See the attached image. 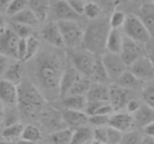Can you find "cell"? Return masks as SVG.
Returning <instances> with one entry per match:
<instances>
[{
	"mask_svg": "<svg viewBox=\"0 0 154 144\" xmlns=\"http://www.w3.org/2000/svg\"><path fill=\"white\" fill-rule=\"evenodd\" d=\"M109 120H110V116H101V115L89 116V123L91 125H93L94 128L101 127V126H107V125H109Z\"/></svg>",
	"mask_w": 154,
	"mask_h": 144,
	"instance_id": "cell-42",
	"label": "cell"
},
{
	"mask_svg": "<svg viewBox=\"0 0 154 144\" xmlns=\"http://www.w3.org/2000/svg\"><path fill=\"white\" fill-rule=\"evenodd\" d=\"M18 110L28 118H38L45 105V96L29 81H22L17 85Z\"/></svg>",
	"mask_w": 154,
	"mask_h": 144,
	"instance_id": "cell-1",
	"label": "cell"
},
{
	"mask_svg": "<svg viewBox=\"0 0 154 144\" xmlns=\"http://www.w3.org/2000/svg\"><path fill=\"white\" fill-rule=\"evenodd\" d=\"M12 1H13V0H0V8L7 10L8 7H9L10 3H11Z\"/></svg>",
	"mask_w": 154,
	"mask_h": 144,
	"instance_id": "cell-50",
	"label": "cell"
},
{
	"mask_svg": "<svg viewBox=\"0 0 154 144\" xmlns=\"http://www.w3.org/2000/svg\"><path fill=\"white\" fill-rule=\"evenodd\" d=\"M130 72L141 82L154 80V65L150 58L145 55L136 60L130 66Z\"/></svg>",
	"mask_w": 154,
	"mask_h": 144,
	"instance_id": "cell-10",
	"label": "cell"
},
{
	"mask_svg": "<svg viewBox=\"0 0 154 144\" xmlns=\"http://www.w3.org/2000/svg\"><path fill=\"white\" fill-rule=\"evenodd\" d=\"M134 1H143V0H134Z\"/></svg>",
	"mask_w": 154,
	"mask_h": 144,
	"instance_id": "cell-57",
	"label": "cell"
},
{
	"mask_svg": "<svg viewBox=\"0 0 154 144\" xmlns=\"http://www.w3.org/2000/svg\"><path fill=\"white\" fill-rule=\"evenodd\" d=\"M62 118H63L66 127L72 130L87 126L89 123V116L86 112L64 110L62 112Z\"/></svg>",
	"mask_w": 154,
	"mask_h": 144,
	"instance_id": "cell-15",
	"label": "cell"
},
{
	"mask_svg": "<svg viewBox=\"0 0 154 144\" xmlns=\"http://www.w3.org/2000/svg\"><path fill=\"white\" fill-rule=\"evenodd\" d=\"M54 13L58 21H77L79 17L66 1H56L54 4Z\"/></svg>",
	"mask_w": 154,
	"mask_h": 144,
	"instance_id": "cell-19",
	"label": "cell"
},
{
	"mask_svg": "<svg viewBox=\"0 0 154 144\" xmlns=\"http://www.w3.org/2000/svg\"><path fill=\"white\" fill-rule=\"evenodd\" d=\"M126 14L122 11H114L112 13L111 17L109 20V26L110 28H114V30H119L120 28H122L126 22Z\"/></svg>",
	"mask_w": 154,
	"mask_h": 144,
	"instance_id": "cell-36",
	"label": "cell"
},
{
	"mask_svg": "<svg viewBox=\"0 0 154 144\" xmlns=\"http://www.w3.org/2000/svg\"><path fill=\"white\" fill-rule=\"evenodd\" d=\"M56 1H66V0H56Z\"/></svg>",
	"mask_w": 154,
	"mask_h": 144,
	"instance_id": "cell-56",
	"label": "cell"
},
{
	"mask_svg": "<svg viewBox=\"0 0 154 144\" xmlns=\"http://www.w3.org/2000/svg\"><path fill=\"white\" fill-rule=\"evenodd\" d=\"M39 46H40V42H39V39L36 36L32 35L29 38H26V55L24 61H29L30 59H32L37 54Z\"/></svg>",
	"mask_w": 154,
	"mask_h": 144,
	"instance_id": "cell-34",
	"label": "cell"
},
{
	"mask_svg": "<svg viewBox=\"0 0 154 144\" xmlns=\"http://www.w3.org/2000/svg\"><path fill=\"white\" fill-rule=\"evenodd\" d=\"M133 99L132 92L113 84L110 86V104L114 112H120L126 108L128 102Z\"/></svg>",
	"mask_w": 154,
	"mask_h": 144,
	"instance_id": "cell-13",
	"label": "cell"
},
{
	"mask_svg": "<svg viewBox=\"0 0 154 144\" xmlns=\"http://www.w3.org/2000/svg\"><path fill=\"white\" fill-rule=\"evenodd\" d=\"M139 19L143 21L150 35L154 36V3H146L139 10Z\"/></svg>",
	"mask_w": 154,
	"mask_h": 144,
	"instance_id": "cell-22",
	"label": "cell"
},
{
	"mask_svg": "<svg viewBox=\"0 0 154 144\" xmlns=\"http://www.w3.org/2000/svg\"><path fill=\"white\" fill-rule=\"evenodd\" d=\"M110 32L109 22L96 21L87 28L84 34L82 46L85 50L91 52L94 55L103 53L106 49V41Z\"/></svg>",
	"mask_w": 154,
	"mask_h": 144,
	"instance_id": "cell-3",
	"label": "cell"
},
{
	"mask_svg": "<svg viewBox=\"0 0 154 144\" xmlns=\"http://www.w3.org/2000/svg\"><path fill=\"white\" fill-rule=\"evenodd\" d=\"M84 15L91 20H96L101 15V8L95 2H87L84 10Z\"/></svg>",
	"mask_w": 154,
	"mask_h": 144,
	"instance_id": "cell-37",
	"label": "cell"
},
{
	"mask_svg": "<svg viewBox=\"0 0 154 144\" xmlns=\"http://www.w3.org/2000/svg\"><path fill=\"white\" fill-rule=\"evenodd\" d=\"M91 139H93V129L87 125L73 130L71 144H88Z\"/></svg>",
	"mask_w": 154,
	"mask_h": 144,
	"instance_id": "cell-28",
	"label": "cell"
},
{
	"mask_svg": "<svg viewBox=\"0 0 154 144\" xmlns=\"http://www.w3.org/2000/svg\"><path fill=\"white\" fill-rule=\"evenodd\" d=\"M41 36H42L43 40L52 46L58 47V49L64 46L63 38H62L61 32H60L57 22H51V23L47 24L41 32Z\"/></svg>",
	"mask_w": 154,
	"mask_h": 144,
	"instance_id": "cell-16",
	"label": "cell"
},
{
	"mask_svg": "<svg viewBox=\"0 0 154 144\" xmlns=\"http://www.w3.org/2000/svg\"><path fill=\"white\" fill-rule=\"evenodd\" d=\"M17 107V106H16ZM10 112H7L5 110V112H3V124L5 126H9V125L15 124V123L19 122V110H15V107H7Z\"/></svg>",
	"mask_w": 154,
	"mask_h": 144,
	"instance_id": "cell-40",
	"label": "cell"
},
{
	"mask_svg": "<svg viewBox=\"0 0 154 144\" xmlns=\"http://www.w3.org/2000/svg\"><path fill=\"white\" fill-rule=\"evenodd\" d=\"M38 119L41 125L45 126V129L52 130V133L66 128V125L62 118V112L54 107L42 108L38 116Z\"/></svg>",
	"mask_w": 154,
	"mask_h": 144,
	"instance_id": "cell-7",
	"label": "cell"
},
{
	"mask_svg": "<svg viewBox=\"0 0 154 144\" xmlns=\"http://www.w3.org/2000/svg\"><path fill=\"white\" fill-rule=\"evenodd\" d=\"M63 70L54 58L49 56L41 57L38 61L37 68V79L39 84L47 92H56L59 93V85Z\"/></svg>",
	"mask_w": 154,
	"mask_h": 144,
	"instance_id": "cell-2",
	"label": "cell"
},
{
	"mask_svg": "<svg viewBox=\"0 0 154 144\" xmlns=\"http://www.w3.org/2000/svg\"><path fill=\"white\" fill-rule=\"evenodd\" d=\"M134 121L143 127L154 122V108L147 104H141L139 110L133 115Z\"/></svg>",
	"mask_w": 154,
	"mask_h": 144,
	"instance_id": "cell-21",
	"label": "cell"
},
{
	"mask_svg": "<svg viewBox=\"0 0 154 144\" xmlns=\"http://www.w3.org/2000/svg\"><path fill=\"white\" fill-rule=\"evenodd\" d=\"M101 3L108 9H113L118 3H120V0H100Z\"/></svg>",
	"mask_w": 154,
	"mask_h": 144,
	"instance_id": "cell-47",
	"label": "cell"
},
{
	"mask_svg": "<svg viewBox=\"0 0 154 144\" xmlns=\"http://www.w3.org/2000/svg\"><path fill=\"white\" fill-rule=\"evenodd\" d=\"M143 137L137 131H128L122 136V140L120 144H141Z\"/></svg>",
	"mask_w": 154,
	"mask_h": 144,
	"instance_id": "cell-41",
	"label": "cell"
},
{
	"mask_svg": "<svg viewBox=\"0 0 154 144\" xmlns=\"http://www.w3.org/2000/svg\"><path fill=\"white\" fill-rule=\"evenodd\" d=\"M122 1H124V0H120V2H122Z\"/></svg>",
	"mask_w": 154,
	"mask_h": 144,
	"instance_id": "cell-58",
	"label": "cell"
},
{
	"mask_svg": "<svg viewBox=\"0 0 154 144\" xmlns=\"http://www.w3.org/2000/svg\"><path fill=\"white\" fill-rule=\"evenodd\" d=\"M153 3H154V0H153Z\"/></svg>",
	"mask_w": 154,
	"mask_h": 144,
	"instance_id": "cell-59",
	"label": "cell"
},
{
	"mask_svg": "<svg viewBox=\"0 0 154 144\" xmlns=\"http://www.w3.org/2000/svg\"><path fill=\"white\" fill-rule=\"evenodd\" d=\"M20 38L12 28H5L0 34V55L17 59V47Z\"/></svg>",
	"mask_w": 154,
	"mask_h": 144,
	"instance_id": "cell-9",
	"label": "cell"
},
{
	"mask_svg": "<svg viewBox=\"0 0 154 144\" xmlns=\"http://www.w3.org/2000/svg\"><path fill=\"white\" fill-rule=\"evenodd\" d=\"M143 100L145 104L154 108V85L148 86L143 92Z\"/></svg>",
	"mask_w": 154,
	"mask_h": 144,
	"instance_id": "cell-43",
	"label": "cell"
},
{
	"mask_svg": "<svg viewBox=\"0 0 154 144\" xmlns=\"http://www.w3.org/2000/svg\"><path fill=\"white\" fill-rule=\"evenodd\" d=\"M15 144H36V143L26 141V140H23V139H19V140H17V142H16Z\"/></svg>",
	"mask_w": 154,
	"mask_h": 144,
	"instance_id": "cell-52",
	"label": "cell"
},
{
	"mask_svg": "<svg viewBox=\"0 0 154 144\" xmlns=\"http://www.w3.org/2000/svg\"><path fill=\"white\" fill-rule=\"evenodd\" d=\"M0 104L5 107H16L18 104L17 85L5 79H0Z\"/></svg>",
	"mask_w": 154,
	"mask_h": 144,
	"instance_id": "cell-12",
	"label": "cell"
},
{
	"mask_svg": "<svg viewBox=\"0 0 154 144\" xmlns=\"http://www.w3.org/2000/svg\"><path fill=\"white\" fill-rule=\"evenodd\" d=\"M23 125L20 122L15 123V124L9 125V126H5L2 130V137L5 140L10 142L16 141V140L21 139L22 131H23Z\"/></svg>",
	"mask_w": 154,
	"mask_h": 144,
	"instance_id": "cell-32",
	"label": "cell"
},
{
	"mask_svg": "<svg viewBox=\"0 0 154 144\" xmlns=\"http://www.w3.org/2000/svg\"><path fill=\"white\" fill-rule=\"evenodd\" d=\"M28 7H29V0H13L5 11H7L8 15L13 17L16 14L28 9Z\"/></svg>",
	"mask_w": 154,
	"mask_h": 144,
	"instance_id": "cell-35",
	"label": "cell"
},
{
	"mask_svg": "<svg viewBox=\"0 0 154 144\" xmlns=\"http://www.w3.org/2000/svg\"><path fill=\"white\" fill-rule=\"evenodd\" d=\"M70 60L72 66L77 72H79L82 76L89 78L97 58L93 53H91V52L87 51L85 49H75L70 53Z\"/></svg>",
	"mask_w": 154,
	"mask_h": 144,
	"instance_id": "cell-6",
	"label": "cell"
},
{
	"mask_svg": "<svg viewBox=\"0 0 154 144\" xmlns=\"http://www.w3.org/2000/svg\"><path fill=\"white\" fill-rule=\"evenodd\" d=\"M12 21L16 22V23H20V24L31 26V28H33V26H37V24L39 23V20L37 19L35 14L33 13L29 8L23 10L22 12H20V13L16 14L15 16H13V17H12Z\"/></svg>",
	"mask_w": 154,
	"mask_h": 144,
	"instance_id": "cell-29",
	"label": "cell"
},
{
	"mask_svg": "<svg viewBox=\"0 0 154 144\" xmlns=\"http://www.w3.org/2000/svg\"><path fill=\"white\" fill-rule=\"evenodd\" d=\"M91 85H92V82L90 79L88 77L82 76L73 85L66 96H86L87 97V94L90 91Z\"/></svg>",
	"mask_w": 154,
	"mask_h": 144,
	"instance_id": "cell-30",
	"label": "cell"
},
{
	"mask_svg": "<svg viewBox=\"0 0 154 144\" xmlns=\"http://www.w3.org/2000/svg\"><path fill=\"white\" fill-rule=\"evenodd\" d=\"M135 121L133 118V115L129 114L128 112H116L110 116L109 126L119 130L120 133L126 134L131 131Z\"/></svg>",
	"mask_w": 154,
	"mask_h": 144,
	"instance_id": "cell-14",
	"label": "cell"
},
{
	"mask_svg": "<svg viewBox=\"0 0 154 144\" xmlns=\"http://www.w3.org/2000/svg\"><path fill=\"white\" fill-rule=\"evenodd\" d=\"M124 38L125 37L122 36V33L119 30L110 28L107 41H106V50L108 53L119 55L122 47V43H124Z\"/></svg>",
	"mask_w": 154,
	"mask_h": 144,
	"instance_id": "cell-20",
	"label": "cell"
},
{
	"mask_svg": "<svg viewBox=\"0 0 154 144\" xmlns=\"http://www.w3.org/2000/svg\"><path fill=\"white\" fill-rule=\"evenodd\" d=\"M62 104L66 110L86 112L88 99L86 96H66L62 98Z\"/></svg>",
	"mask_w": 154,
	"mask_h": 144,
	"instance_id": "cell-25",
	"label": "cell"
},
{
	"mask_svg": "<svg viewBox=\"0 0 154 144\" xmlns=\"http://www.w3.org/2000/svg\"><path fill=\"white\" fill-rule=\"evenodd\" d=\"M42 138V134L41 130L34 124H28L23 127V131H22L21 139L26 140V141L34 142L36 143L37 141Z\"/></svg>",
	"mask_w": 154,
	"mask_h": 144,
	"instance_id": "cell-33",
	"label": "cell"
},
{
	"mask_svg": "<svg viewBox=\"0 0 154 144\" xmlns=\"http://www.w3.org/2000/svg\"><path fill=\"white\" fill-rule=\"evenodd\" d=\"M114 84L118 85V86L122 87V88H126L128 91H136V89H139L141 87V82L140 80L136 78L130 70H126L117 80L114 82Z\"/></svg>",
	"mask_w": 154,
	"mask_h": 144,
	"instance_id": "cell-23",
	"label": "cell"
},
{
	"mask_svg": "<svg viewBox=\"0 0 154 144\" xmlns=\"http://www.w3.org/2000/svg\"><path fill=\"white\" fill-rule=\"evenodd\" d=\"M0 144H13V143L10 141H7V140H3V141H0Z\"/></svg>",
	"mask_w": 154,
	"mask_h": 144,
	"instance_id": "cell-53",
	"label": "cell"
},
{
	"mask_svg": "<svg viewBox=\"0 0 154 144\" xmlns=\"http://www.w3.org/2000/svg\"><path fill=\"white\" fill-rule=\"evenodd\" d=\"M72 133L73 130L70 128H63L60 130L54 131L50 135L49 144H71V140H72Z\"/></svg>",
	"mask_w": 154,
	"mask_h": 144,
	"instance_id": "cell-31",
	"label": "cell"
},
{
	"mask_svg": "<svg viewBox=\"0 0 154 144\" xmlns=\"http://www.w3.org/2000/svg\"><path fill=\"white\" fill-rule=\"evenodd\" d=\"M141 144H154V138L146 135L145 137H143V143Z\"/></svg>",
	"mask_w": 154,
	"mask_h": 144,
	"instance_id": "cell-49",
	"label": "cell"
},
{
	"mask_svg": "<svg viewBox=\"0 0 154 144\" xmlns=\"http://www.w3.org/2000/svg\"><path fill=\"white\" fill-rule=\"evenodd\" d=\"M82 75L79 72H77L72 65L66 68L63 70L62 74L61 80H60V85H59V95L60 97L64 98L68 93L70 92V89L72 88L73 85L76 83V81L82 77Z\"/></svg>",
	"mask_w": 154,
	"mask_h": 144,
	"instance_id": "cell-17",
	"label": "cell"
},
{
	"mask_svg": "<svg viewBox=\"0 0 154 144\" xmlns=\"http://www.w3.org/2000/svg\"><path fill=\"white\" fill-rule=\"evenodd\" d=\"M29 9L35 14L37 19L40 21L47 19L50 12L49 0H29Z\"/></svg>",
	"mask_w": 154,
	"mask_h": 144,
	"instance_id": "cell-24",
	"label": "cell"
},
{
	"mask_svg": "<svg viewBox=\"0 0 154 144\" xmlns=\"http://www.w3.org/2000/svg\"><path fill=\"white\" fill-rule=\"evenodd\" d=\"M9 58L5 57V56L0 55V76L3 77L5 70H8V68L10 66V62H9Z\"/></svg>",
	"mask_w": 154,
	"mask_h": 144,
	"instance_id": "cell-46",
	"label": "cell"
},
{
	"mask_svg": "<svg viewBox=\"0 0 154 144\" xmlns=\"http://www.w3.org/2000/svg\"><path fill=\"white\" fill-rule=\"evenodd\" d=\"M66 2L69 3V5L72 8V10L76 14H78L79 16L84 14L85 7L87 4L86 0H66Z\"/></svg>",
	"mask_w": 154,
	"mask_h": 144,
	"instance_id": "cell-44",
	"label": "cell"
},
{
	"mask_svg": "<svg viewBox=\"0 0 154 144\" xmlns=\"http://www.w3.org/2000/svg\"><path fill=\"white\" fill-rule=\"evenodd\" d=\"M119 56L124 61V63L130 68L138 58L143 56L140 43H137L132 39L125 37Z\"/></svg>",
	"mask_w": 154,
	"mask_h": 144,
	"instance_id": "cell-11",
	"label": "cell"
},
{
	"mask_svg": "<svg viewBox=\"0 0 154 144\" xmlns=\"http://www.w3.org/2000/svg\"><path fill=\"white\" fill-rule=\"evenodd\" d=\"M140 106H141L140 101L133 98V99H131L130 101L128 102V104H127L126 112H128L129 114H131V115H134L135 112H136L137 110H139V107H140Z\"/></svg>",
	"mask_w": 154,
	"mask_h": 144,
	"instance_id": "cell-45",
	"label": "cell"
},
{
	"mask_svg": "<svg viewBox=\"0 0 154 144\" xmlns=\"http://www.w3.org/2000/svg\"><path fill=\"white\" fill-rule=\"evenodd\" d=\"M63 38L64 46L75 50L82 44L85 31L77 21H57Z\"/></svg>",
	"mask_w": 154,
	"mask_h": 144,
	"instance_id": "cell-4",
	"label": "cell"
},
{
	"mask_svg": "<svg viewBox=\"0 0 154 144\" xmlns=\"http://www.w3.org/2000/svg\"><path fill=\"white\" fill-rule=\"evenodd\" d=\"M143 129H145L146 135L154 138V122H153V123H151V124H149L148 126L143 127Z\"/></svg>",
	"mask_w": 154,
	"mask_h": 144,
	"instance_id": "cell-48",
	"label": "cell"
},
{
	"mask_svg": "<svg viewBox=\"0 0 154 144\" xmlns=\"http://www.w3.org/2000/svg\"><path fill=\"white\" fill-rule=\"evenodd\" d=\"M124 134L113 127L107 126V137H106V144H120Z\"/></svg>",
	"mask_w": 154,
	"mask_h": 144,
	"instance_id": "cell-38",
	"label": "cell"
},
{
	"mask_svg": "<svg viewBox=\"0 0 154 144\" xmlns=\"http://www.w3.org/2000/svg\"><path fill=\"white\" fill-rule=\"evenodd\" d=\"M5 19H3L2 16H0V34L5 30Z\"/></svg>",
	"mask_w": 154,
	"mask_h": 144,
	"instance_id": "cell-51",
	"label": "cell"
},
{
	"mask_svg": "<svg viewBox=\"0 0 154 144\" xmlns=\"http://www.w3.org/2000/svg\"><path fill=\"white\" fill-rule=\"evenodd\" d=\"M150 60H151V62L153 63V65H154V52H153V54L151 55V57H150Z\"/></svg>",
	"mask_w": 154,
	"mask_h": 144,
	"instance_id": "cell-54",
	"label": "cell"
},
{
	"mask_svg": "<svg viewBox=\"0 0 154 144\" xmlns=\"http://www.w3.org/2000/svg\"><path fill=\"white\" fill-rule=\"evenodd\" d=\"M101 62L106 68L109 79L115 82L122 74L127 70L128 66L124 63L119 55L112 53H105L101 56Z\"/></svg>",
	"mask_w": 154,
	"mask_h": 144,
	"instance_id": "cell-8",
	"label": "cell"
},
{
	"mask_svg": "<svg viewBox=\"0 0 154 144\" xmlns=\"http://www.w3.org/2000/svg\"><path fill=\"white\" fill-rule=\"evenodd\" d=\"M12 30L16 33V35L20 39H26L33 35V28L24 26V24L16 23V22L12 23Z\"/></svg>",
	"mask_w": 154,
	"mask_h": 144,
	"instance_id": "cell-39",
	"label": "cell"
},
{
	"mask_svg": "<svg viewBox=\"0 0 154 144\" xmlns=\"http://www.w3.org/2000/svg\"><path fill=\"white\" fill-rule=\"evenodd\" d=\"M89 79L94 83H100V84H106L110 80L100 58H97L96 62L94 64V68H93L92 72L89 76Z\"/></svg>",
	"mask_w": 154,
	"mask_h": 144,
	"instance_id": "cell-27",
	"label": "cell"
},
{
	"mask_svg": "<svg viewBox=\"0 0 154 144\" xmlns=\"http://www.w3.org/2000/svg\"><path fill=\"white\" fill-rule=\"evenodd\" d=\"M91 144H103V143H101V142H98V141H95V140H93V141L91 142Z\"/></svg>",
	"mask_w": 154,
	"mask_h": 144,
	"instance_id": "cell-55",
	"label": "cell"
},
{
	"mask_svg": "<svg viewBox=\"0 0 154 144\" xmlns=\"http://www.w3.org/2000/svg\"><path fill=\"white\" fill-rule=\"evenodd\" d=\"M22 75H23L22 64L20 62H15V63L10 64V66L3 75L2 79H5V80L14 83L15 85H18L22 82Z\"/></svg>",
	"mask_w": 154,
	"mask_h": 144,
	"instance_id": "cell-26",
	"label": "cell"
},
{
	"mask_svg": "<svg viewBox=\"0 0 154 144\" xmlns=\"http://www.w3.org/2000/svg\"><path fill=\"white\" fill-rule=\"evenodd\" d=\"M88 102H109L110 101V87L107 84L92 83L90 91L87 94Z\"/></svg>",
	"mask_w": 154,
	"mask_h": 144,
	"instance_id": "cell-18",
	"label": "cell"
},
{
	"mask_svg": "<svg viewBox=\"0 0 154 144\" xmlns=\"http://www.w3.org/2000/svg\"><path fill=\"white\" fill-rule=\"evenodd\" d=\"M124 33L126 37L134 40L137 43H147L151 38L149 31L145 26L137 15H128L126 18V22L124 24Z\"/></svg>",
	"mask_w": 154,
	"mask_h": 144,
	"instance_id": "cell-5",
	"label": "cell"
}]
</instances>
